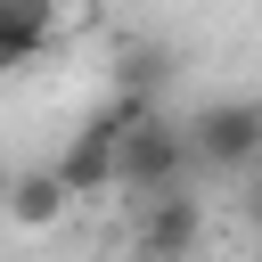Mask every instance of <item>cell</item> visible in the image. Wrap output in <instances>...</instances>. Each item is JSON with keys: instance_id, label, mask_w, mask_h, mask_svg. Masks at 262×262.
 <instances>
[{"instance_id": "cell-2", "label": "cell", "mask_w": 262, "mask_h": 262, "mask_svg": "<svg viewBox=\"0 0 262 262\" xmlns=\"http://www.w3.org/2000/svg\"><path fill=\"white\" fill-rule=\"evenodd\" d=\"M164 188H188V131L180 123H139L115 139V196H164Z\"/></svg>"}, {"instance_id": "cell-3", "label": "cell", "mask_w": 262, "mask_h": 262, "mask_svg": "<svg viewBox=\"0 0 262 262\" xmlns=\"http://www.w3.org/2000/svg\"><path fill=\"white\" fill-rule=\"evenodd\" d=\"M196 246H205V196L164 188V196L139 205V221H131V254L139 262H196Z\"/></svg>"}, {"instance_id": "cell-5", "label": "cell", "mask_w": 262, "mask_h": 262, "mask_svg": "<svg viewBox=\"0 0 262 262\" xmlns=\"http://www.w3.org/2000/svg\"><path fill=\"white\" fill-rule=\"evenodd\" d=\"M66 213H74V196H66L57 164H25V172H8V221H16V229H57Z\"/></svg>"}, {"instance_id": "cell-7", "label": "cell", "mask_w": 262, "mask_h": 262, "mask_svg": "<svg viewBox=\"0 0 262 262\" xmlns=\"http://www.w3.org/2000/svg\"><path fill=\"white\" fill-rule=\"evenodd\" d=\"M237 213H246V229H254V237H262V164H254V172H246V188H237Z\"/></svg>"}, {"instance_id": "cell-6", "label": "cell", "mask_w": 262, "mask_h": 262, "mask_svg": "<svg viewBox=\"0 0 262 262\" xmlns=\"http://www.w3.org/2000/svg\"><path fill=\"white\" fill-rule=\"evenodd\" d=\"M57 25H66V0H0V33H16L33 57L57 41Z\"/></svg>"}, {"instance_id": "cell-4", "label": "cell", "mask_w": 262, "mask_h": 262, "mask_svg": "<svg viewBox=\"0 0 262 262\" xmlns=\"http://www.w3.org/2000/svg\"><path fill=\"white\" fill-rule=\"evenodd\" d=\"M57 180H66V196H74V205H90V196H115V131H106L98 115H82V131L66 139V156H57Z\"/></svg>"}, {"instance_id": "cell-9", "label": "cell", "mask_w": 262, "mask_h": 262, "mask_svg": "<svg viewBox=\"0 0 262 262\" xmlns=\"http://www.w3.org/2000/svg\"><path fill=\"white\" fill-rule=\"evenodd\" d=\"M0 221H8V164H0Z\"/></svg>"}, {"instance_id": "cell-8", "label": "cell", "mask_w": 262, "mask_h": 262, "mask_svg": "<svg viewBox=\"0 0 262 262\" xmlns=\"http://www.w3.org/2000/svg\"><path fill=\"white\" fill-rule=\"evenodd\" d=\"M25 66H33V49H25L16 33H0V74H25Z\"/></svg>"}, {"instance_id": "cell-1", "label": "cell", "mask_w": 262, "mask_h": 262, "mask_svg": "<svg viewBox=\"0 0 262 262\" xmlns=\"http://www.w3.org/2000/svg\"><path fill=\"white\" fill-rule=\"evenodd\" d=\"M188 164L246 180L262 164V98H205L188 115Z\"/></svg>"}]
</instances>
